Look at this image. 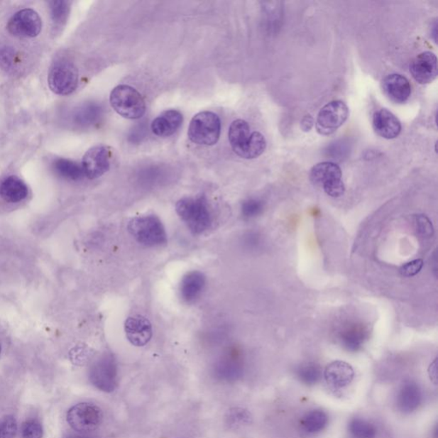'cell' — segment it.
<instances>
[{
    "label": "cell",
    "instance_id": "38",
    "mask_svg": "<svg viewBox=\"0 0 438 438\" xmlns=\"http://www.w3.org/2000/svg\"><path fill=\"white\" fill-rule=\"evenodd\" d=\"M14 51L11 48H0V66L4 69H10L14 60Z\"/></svg>",
    "mask_w": 438,
    "mask_h": 438
},
{
    "label": "cell",
    "instance_id": "11",
    "mask_svg": "<svg viewBox=\"0 0 438 438\" xmlns=\"http://www.w3.org/2000/svg\"><path fill=\"white\" fill-rule=\"evenodd\" d=\"M43 28V20L35 11L23 9L11 16L7 29L12 35L22 38H33Z\"/></svg>",
    "mask_w": 438,
    "mask_h": 438
},
{
    "label": "cell",
    "instance_id": "26",
    "mask_svg": "<svg viewBox=\"0 0 438 438\" xmlns=\"http://www.w3.org/2000/svg\"><path fill=\"white\" fill-rule=\"evenodd\" d=\"M225 423L229 429H239L252 423V415L244 408L233 407L225 415Z\"/></svg>",
    "mask_w": 438,
    "mask_h": 438
},
{
    "label": "cell",
    "instance_id": "5",
    "mask_svg": "<svg viewBox=\"0 0 438 438\" xmlns=\"http://www.w3.org/2000/svg\"><path fill=\"white\" fill-rule=\"evenodd\" d=\"M103 420L102 408L94 403H78L67 412V422L79 433L96 431L102 425Z\"/></svg>",
    "mask_w": 438,
    "mask_h": 438
},
{
    "label": "cell",
    "instance_id": "29",
    "mask_svg": "<svg viewBox=\"0 0 438 438\" xmlns=\"http://www.w3.org/2000/svg\"><path fill=\"white\" fill-rule=\"evenodd\" d=\"M349 431L356 438H374L376 436V429L373 425L361 419H354L349 423Z\"/></svg>",
    "mask_w": 438,
    "mask_h": 438
},
{
    "label": "cell",
    "instance_id": "25",
    "mask_svg": "<svg viewBox=\"0 0 438 438\" xmlns=\"http://www.w3.org/2000/svg\"><path fill=\"white\" fill-rule=\"evenodd\" d=\"M328 416L322 410H314L308 412L302 420V425L308 433H318L327 427Z\"/></svg>",
    "mask_w": 438,
    "mask_h": 438
},
{
    "label": "cell",
    "instance_id": "24",
    "mask_svg": "<svg viewBox=\"0 0 438 438\" xmlns=\"http://www.w3.org/2000/svg\"><path fill=\"white\" fill-rule=\"evenodd\" d=\"M54 168L58 175L69 180L78 181L85 177L82 165L66 158H58L54 162Z\"/></svg>",
    "mask_w": 438,
    "mask_h": 438
},
{
    "label": "cell",
    "instance_id": "31",
    "mask_svg": "<svg viewBox=\"0 0 438 438\" xmlns=\"http://www.w3.org/2000/svg\"><path fill=\"white\" fill-rule=\"evenodd\" d=\"M265 148L266 141L264 136L260 132H253L252 139L250 141L244 158L246 160H253V158L260 157L265 152Z\"/></svg>",
    "mask_w": 438,
    "mask_h": 438
},
{
    "label": "cell",
    "instance_id": "4",
    "mask_svg": "<svg viewBox=\"0 0 438 438\" xmlns=\"http://www.w3.org/2000/svg\"><path fill=\"white\" fill-rule=\"evenodd\" d=\"M221 133L219 116L212 111H202L192 119L187 136L192 143L199 146H214Z\"/></svg>",
    "mask_w": 438,
    "mask_h": 438
},
{
    "label": "cell",
    "instance_id": "28",
    "mask_svg": "<svg viewBox=\"0 0 438 438\" xmlns=\"http://www.w3.org/2000/svg\"><path fill=\"white\" fill-rule=\"evenodd\" d=\"M50 10L54 26L58 28L64 26L69 16L70 3L64 0L50 2Z\"/></svg>",
    "mask_w": 438,
    "mask_h": 438
},
{
    "label": "cell",
    "instance_id": "18",
    "mask_svg": "<svg viewBox=\"0 0 438 438\" xmlns=\"http://www.w3.org/2000/svg\"><path fill=\"white\" fill-rule=\"evenodd\" d=\"M183 116L177 110H167L153 121L151 128L156 136L169 137L174 135L182 126Z\"/></svg>",
    "mask_w": 438,
    "mask_h": 438
},
{
    "label": "cell",
    "instance_id": "9",
    "mask_svg": "<svg viewBox=\"0 0 438 438\" xmlns=\"http://www.w3.org/2000/svg\"><path fill=\"white\" fill-rule=\"evenodd\" d=\"M214 376L223 383H235L243 376V358L236 349H229L216 361L212 369Z\"/></svg>",
    "mask_w": 438,
    "mask_h": 438
},
{
    "label": "cell",
    "instance_id": "3",
    "mask_svg": "<svg viewBox=\"0 0 438 438\" xmlns=\"http://www.w3.org/2000/svg\"><path fill=\"white\" fill-rule=\"evenodd\" d=\"M110 102L116 114L128 119H139L145 114L146 102L138 91L119 85L111 91Z\"/></svg>",
    "mask_w": 438,
    "mask_h": 438
},
{
    "label": "cell",
    "instance_id": "13",
    "mask_svg": "<svg viewBox=\"0 0 438 438\" xmlns=\"http://www.w3.org/2000/svg\"><path fill=\"white\" fill-rule=\"evenodd\" d=\"M124 329L129 343L136 347H143L152 339V324L143 316L129 317L125 321Z\"/></svg>",
    "mask_w": 438,
    "mask_h": 438
},
{
    "label": "cell",
    "instance_id": "15",
    "mask_svg": "<svg viewBox=\"0 0 438 438\" xmlns=\"http://www.w3.org/2000/svg\"><path fill=\"white\" fill-rule=\"evenodd\" d=\"M373 127L377 135L387 140L396 138L402 131V124L398 116L387 109L375 112Z\"/></svg>",
    "mask_w": 438,
    "mask_h": 438
},
{
    "label": "cell",
    "instance_id": "7",
    "mask_svg": "<svg viewBox=\"0 0 438 438\" xmlns=\"http://www.w3.org/2000/svg\"><path fill=\"white\" fill-rule=\"evenodd\" d=\"M118 364L114 354H103L91 367L89 380L96 389L111 393L118 387Z\"/></svg>",
    "mask_w": 438,
    "mask_h": 438
},
{
    "label": "cell",
    "instance_id": "33",
    "mask_svg": "<svg viewBox=\"0 0 438 438\" xmlns=\"http://www.w3.org/2000/svg\"><path fill=\"white\" fill-rule=\"evenodd\" d=\"M21 436L22 438H43V425L37 420L25 421L21 429Z\"/></svg>",
    "mask_w": 438,
    "mask_h": 438
},
{
    "label": "cell",
    "instance_id": "19",
    "mask_svg": "<svg viewBox=\"0 0 438 438\" xmlns=\"http://www.w3.org/2000/svg\"><path fill=\"white\" fill-rule=\"evenodd\" d=\"M343 173L339 165L332 162H323L312 167L310 180L314 185L324 187L331 183L341 180Z\"/></svg>",
    "mask_w": 438,
    "mask_h": 438
},
{
    "label": "cell",
    "instance_id": "12",
    "mask_svg": "<svg viewBox=\"0 0 438 438\" xmlns=\"http://www.w3.org/2000/svg\"><path fill=\"white\" fill-rule=\"evenodd\" d=\"M410 73L420 84H429L437 77V58L431 52L419 54L410 64Z\"/></svg>",
    "mask_w": 438,
    "mask_h": 438
},
{
    "label": "cell",
    "instance_id": "32",
    "mask_svg": "<svg viewBox=\"0 0 438 438\" xmlns=\"http://www.w3.org/2000/svg\"><path fill=\"white\" fill-rule=\"evenodd\" d=\"M298 377L306 385H315L321 378V370L319 366L308 364L300 367Z\"/></svg>",
    "mask_w": 438,
    "mask_h": 438
},
{
    "label": "cell",
    "instance_id": "34",
    "mask_svg": "<svg viewBox=\"0 0 438 438\" xmlns=\"http://www.w3.org/2000/svg\"><path fill=\"white\" fill-rule=\"evenodd\" d=\"M18 432V423L13 416L0 418V438H14Z\"/></svg>",
    "mask_w": 438,
    "mask_h": 438
},
{
    "label": "cell",
    "instance_id": "17",
    "mask_svg": "<svg viewBox=\"0 0 438 438\" xmlns=\"http://www.w3.org/2000/svg\"><path fill=\"white\" fill-rule=\"evenodd\" d=\"M251 128L243 119L234 121L229 129V141L233 151L244 158L246 151L252 138Z\"/></svg>",
    "mask_w": 438,
    "mask_h": 438
},
{
    "label": "cell",
    "instance_id": "37",
    "mask_svg": "<svg viewBox=\"0 0 438 438\" xmlns=\"http://www.w3.org/2000/svg\"><path fill=\"white\" fill-rule=\"evenodd\" d=\"M325 193L331 197L339 198L345 193V185L343 180H339L323 187Z\"/></svg>",
    "mask_w": 438,
    "mask_h": 438
},
{
    "label": "cell",
    "instance_id": "35",
    "mask_svg": "<svg viewBox=\"0 0 438 438\" xmlns=\"http://www.w3.org/2000/svg\"><path fill=\"white\" fill-rule=\"evenodd\" d=\"M263 210V203L260 199H248L241 205V214L247 219H253L260 215Z\"/></svg>",
    "mask_w": 438,
    "mask_h": 438
},
{
    "label": "cell",
    "instance_id": "6",
    "mask_svg": "<svg viewBox=\"0 0 438 438\" xmlns=\"http://www.w3.org/2000/svg\"><path fill=\"white\" fill-rule=\"evenodd\" d=\"M48 85L57 94L69 95L78 86V70L76 65L67 60L54 62L49 70Z\"/></svg>",
    "mask_w": 438,
    "mask_h": 438
},
{
    "label": "cell",
    "instance_id": "40",
    "mask_svg": "<svg viewBox=\"0 0 438 438\" xmlns=\"http://www.w3.org/2000/svg\"><path fill=\"white\" fill-rule=\"evenodd\" d=\"M65 438H97V437L87 436V435H69Z\"/></svg>",
    "mask_w": 438,
    "mask_h": 438
},
{
    "label": "cell",
    "instance_id": "22",
    "mask_svg": "<svg viewBox=\"0 0 438 438\" xmlns=\"http://www.w3.org/2000/svg\"><path fill=\"white\" fill-rule=\"evenodd\" d=\"M421 399H422V394L416 383H404L398 395L400 410L405 412H414L420 405Z\"/></svg>",
    "mask_w": 438,
    "mask_h": 438
},
{
    "label": "cell",
    "instance_id": "2",
    "mask_svg": "<svg viewBox=\"0 0 438 438\" xmlns=\"http://www.w3.org/2000/svg\"><path fill=\"white\" fill-rule=\"evenodd\" d=\"M128 229L133 239L147 247H157L167 243L164 225L155 215L137 217L129 222Z\"/></svg>",
    "mask_w": 438,
    "mask_h": 438
},
{
    "label": "cell",
    "instance_id": "20",
    "mask_svg": "<svg viewBox=\"0 0 438 438\" xmlns=\"http://www.w3.org/2000/svg\"><path fill=\"white\" fill-rule=\"evenodd\" d=\"M28 189L23 180L15 176H11L0 185V196L8 203H18L27 198Z\"/></svg>",
    "mask_w": 438,
    "mask_h": 438
},
{
    "label": "cell",
    "instance_id": "30",
    "mask_svg": "<svg viewBox=\"0 0 438 438\" xmlns=\"http://www.w3.org/2000/svg\"><path fill=\"white\" fill-rule=\"evenodd\" d=\"M414 229L416 235L423 240L431 239L434 236V227L427 216L417 214L414 217Z\"/></svg>",
    "mask_w": 438,
    "mask_h": 438
},
{
    "label": "cell",
    "instance_id": "10",
    "mask_svg": "<svg viewBox=\"0 0 438 438\" xmlns=\"http://www.w3.org/2000/svg\"><path fill=\"white\" fill-rule=\"evenodd\" d=\"M112 151L104 145L91 148L83 156L82 167L84 176L91 180L102 177L109 170Z\"/></svg>",
    "mask_w": 438,
    "mask_h": 438
},
{
    "label": "cell",
    "instance_id": "23",
    "mask_svg": "<svg viewBox=\"0 0 438 438\" xmlns=\"http://www.w3.org/2000/svg\"><path fill=\"white\" fill-rule=\"evenodd\" d=\"M102 109L98 104L87 103L75 111L74 121L80 126H89L98 122Z\"/></svg>",
    "mask_w": 438,
    "mask_h": 438
},
{
    "label": "cell",
    "instance_id": "36",
    "mask_svg": "<svg viewBox=\"0 0 438 438\" xmlns=\"http://www.w3.org/2000/svg\"><path fill=\"white\" fill-rule=\"evenodd\" d=\"M424 265V261L421 258L406 263L400 268V274L404 278H412L420 273Z\"/></svg>",
    "mask_w": 438,
    "mask_h": 438
},
{
    "label": "cell",
    "instance_id": "16",
    "mask_svg": "<svg viewBox=\"0 0 438 438\" xmlns=\"http://www.w3.org/2000/svg\"><path fill=\"white\" fill-rule=\"evenodd\" d=\"M324 375L325 381L329 386L336 389H343L353 381L354 371L349 363L336 361L327 366Z\"/></svg>",
    "mask_w": 438,
    "mask_h": 438
},
{
    "label": "cell",
    "instance_id": "14",
    "mask_svg": "<svg viewBox=\"0 0 438 438\" xmlns=\"http://www.w3.org/2000/svg\"><path fill=\"white\" fill-rule=\"evenodd\" d=\"M382 89L387 98L395 104L407 102L412 93L410 81L400 74H391L383 79Z\"/></svg>",
    "mask_w": 438,
    "mask_h": 438
},
{
    "label": "cell",
    "instance_id": "41",
    "mask_svg": "<svg viewBox=\"0 0 438 438\" xmlns=\"http://www.w3.org/2000/svg\"><path fill=\"white\" fill-rule=\"evenodd\" d=\"M0 353H1V345H0Z\"/></svg>",
    "mask_w": 438,
    "mask_h": 438
},
{
    "label": "cell",
    "instance_id": "27",
    "mask_svg": "<svg viewBox=\"0 0 438 438\" xmlns=\"http://www.w3.org/2000/svg\"><path fill=\"white\" fill-rule=\"evenodd\" d=\"M366 332L361 328L353 327L345 332L341 336L344 347L349 351H357L364 344Z\"/></svg>",
    "mask_w": 438,
    "mask_h": 438
},
{
    "label": "cell",
    "instance_id": "1",
    "mask_svg": "<svg viewBox=\"0 0 438 438\" xmlns=\"http://www.w3.org/2000/svg\"><path fill=\"white\" fill-rule=\"evenodd\" d=\"M176 211L187 227L195 235L206 232L211 227L212 217L207 199L204 195L178 200Z\"/></svg>",
    "mask_w": 438,
    "mask_h": 438
},
{
    "label": "cell",
    "instance_id": "21",
    "mask_svg": "<svg viewBox=\"0 0 438 438\" xmlns=\"http://www.w3.org/2000/svg\"><path fill=\"white\" fill-rule=\"evenodd\" d=\"M206 285V277L197 270L187 273L182 278L180 293L186 302H193L202 293Z\"/></svg>",
    "mask_w": 438,
    "mask_h": 438
},
{
    "label": "cell",
    "instance_id": "39",
    "mask_svg": "<svg viewBox=\"0 0 438 438\" xmlns=\"http://www.w3.org/2000/svg\"><path fill=\"white\" fill-rule=\"evenodd\" d=\"M314 120L310 115L304 116L302 121V128L303 131H310L312 128L314 127Z\"/></svg>",
    "mask_w": 438,
    "mask_h": 438
},
{
    "label": "cell",
    "instance_id": "8",
    "mask_svg": "<svg viewBox=\"0 0 438 438\" xmlns=\"http://www.w3.org/2000/svg\"><path fill=\"white\" fill-rule=\"evenodd\" d=\"M349 110L341 100H334L320 110L316 121L317 131L322 136H331L344 125L349 118Z\"/></svg>",
    "mask_w": 438,
    "mask_h": 438
}]
</instances>
